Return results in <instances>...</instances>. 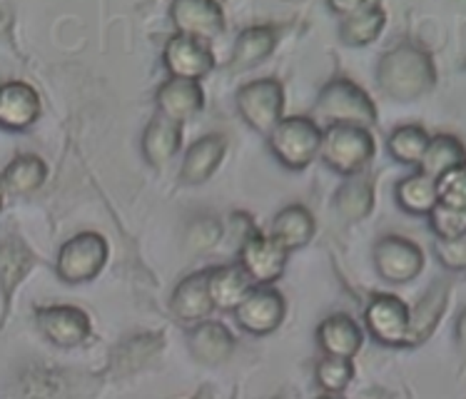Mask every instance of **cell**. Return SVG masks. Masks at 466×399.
<instances>
[{"mask_svg": "<svg viewBox=\"0 0 466 399\" xmlns=\"http://www.w3.org/2000/svg\"><path fill=\"white\" fill-rule=\"evenodd\" d=\"M287 304L282 295L272 287H259L245 295V300L235 307V317L242 330L252 334H267L277 330L285 320Z\"/></svg>", "mask_w": 466, "mask_h": 399, "instance_id": "30bf717a", "label": "cell"}, {"mask_svg": "<svg viewBox=\"0 0 466 399\" xmlns=\"http://www.w3.org/2000/svg\"><path fill=\"white\" fill-rule=\"evenodd\" d=\"M277 46V30L272 26H252V28L239 33L232 57H229V70H249L259 66Z\"/></svg>", "mask_w": 466, "mask_h": 399, "instance_id": "d6986e66", "label": "cell"}, {"mask_svg": "<svg viewBox=\"0 0 466 399\" xmlns=\"http://www.w3.org/2000/svg\"><path fill=\"white\" fill-rule=\"evenodd\" d=\"M38 324L50 343L60 344V347H76V344L86 343L90 334L87 314L77 307H66V304L40 310Z\"/></svg>", "mask_w": 466, "mask_h": 399, "instance_id": "5bb4252c", "label": "cell"}, {"mask_svg": "<svg viewBox=\"0 0 466 399\" xmlns=\"http://www.w3.org/2000/svg\"><path fill=\"white\" fill-rule=\"evenodd\" d=\"M238 110L249 128L269 135L285 113V87L275 77H259L239 87Z\"/></svg>", "mask_w": 466, "mask_h": 399, "instance_id": "5b68a950", "label": "cell"}, {"mask_svg": "<svg viewBox=\"0 0 466 399\" xmlns=\"http://www.w3.org/2000/svg\"><path fill=\"white\" fill-rule=\"evenodd\" d=\"M170 18L182 36L198 40L218 38L225 30V15L218 3L209 0H177L170 5Z\"/></svg>", "mask_w": 466, "mask_h": 399, "instance_id": "8fae6325", "label": "cell"}, {"mask_svg": "<svg viewBox=\"0 0 466 399\" xmlns=\"http://www.w3.org/2000/svg\"><path fill=\"white\" fill-rule=\"evenodd\" d=\"M48 178V165L40 160L38 155H20L10 162L3 172V188H8L15 195H28L38 190L40 185Z\"/></svg>", "mask_w": 466, "mask_h": 399, "instance_id": "f1b7e54d", "label": "cell"}, {"mask_svg": "<svg viewBox=\"0 0 466 399\" xmlns=\"http://www.w3.org/2000/svg\"><path fill=\"white\" fill-rule=\"evenodd\" d=\"M434 250L449 270H464L466 267V238L437 240Z\"/></svg>", "mask_w": 466, "mask_h": 399, "instance_id": "e575fe53", "label": "cell"}, {"mask_svg": "<svg viewBox=\"0 0 466 399\" xmlns=\"http://www.w3.org/2000/svg\"><path fill=\"white\" fill-rule=\"evenodd\" d=\"M394 195H397L400 208L407 210L410 215H429L431 208L437 205V180L429 175H421V172H414L410 178L400 180Z\"/></svg>", "mask_w": 466, "mask_h": 399, "instance_id": "83f0119b", "label": "cell"}, {"mask_svg": "<svg viewBox=\"0 0 466 399\" xmlns=\"http://www.w3.org/2000/svg\"><path fill=\"white\" fill-rule=\"evenodd\" d=\"M431 230L437 232L439 240H454L464 238L466 232V210H454L447 205H434L429 212Z\"/></svg>", "mask_w": 466, "mask_h": 399, "instance_id": "d6a6232c", "label": "cell"}, {"mask_svg": "<svg viewBox=\"0 0 466 399\" xmlns=\"http://www.w3.org/2000/svg\"><path fill=\"white\" fill-rule=\"evenodd\" d=\"M272 238L289 252L307 245L314 238V218L312 212L302 205H289L275 218Z\"/></svg>", "mask_w": 466, "mask_h": 399, "instance_id": "cb8c5ba5", "label": "cell"}, {"mask_svg": "<svg viewBox=\"0 0 466 399\" xmlns=\"http://www.w3.org/2000/svg\"><path fill=\"white\" fill-rule=\"evenodd\" d=\"M319 399H339V397H319Z\"/></svg>", "mask_w": 466, "mask_h": 399, "instance_id": "74e56055", "label": "cell"}, {"mask_svg": "<svg viewBox=\"0 0 466 399\" xmlns=\"http://www.w3.org/2000/svg\"><path fill=\"white\" fill-rule=\"evenodd\" d=\"M377 83L381 93L400 103H411L427 96L437 83V70L429 53L417 46H397L384 53L377 67Z\"/></svg>", "mask_w": 466, "mask_h": 399, "instance_id": "6da1fadb", "label": "cell"}, {"mask_svg": "<svg viewBox=\"0 0 466 399\" xmlns=\"http://www.w3.org/2000/svg\"><path fill=\"white\" fill-rule=\"evenodd\" d=\"M384 23H387V13L380 3H357L352 13L342 15L339 33L347 46H370L380 38Z\"/></svg>", "mask_w": 466, "mask_h": 399, "instance_id": "ac0fdd59", "label": "cell"}, {"mask_svg": "<svg viewBox=\"0 0 466 399\" xmlns=\"http://www.w3.org/2000/svg\"><path fill=\"white\" fill-rule=\"evenodd\" d=\"M249 285H252V280L239 265H225L212 270L208 275V292L212 307L235 310L249 292Z\"/></svg>", "mask_w": 466, "mask_h": 399, "instance_id": "ffe728a7", "label": "cell"}, {"mask_svg": "<svg viewBox=\"0 0 466 399\" xmlns=\"http://www.w3.org/2000/svg\"><path fill=\"white\" fill-rule=\"evenodd\" d=\"M374 262L384 280L390 282H410L421 272L424 267V252L414 245L411 240L397 238H381L374 248Z\"/></svg>", "mask_w": 466, "mask_h": 399, "instance_id": "9c48e42d", "label": "cell"}, {"mask_svg": "<svg viewBox=\"0 0 466 399\" xmlns=\"http://www.w3.org/2000/svg\"><path fill=\"white\" fill-rule=\"evenodd\" d=\"M182 143V125L172 123L167 118L157 115L143 133V155L150 165L170 162Z\"/></svg>", "mask_w": 466, "mask_h": 399, "instance_id": "7402d4cb", "label": "cell"}, {"mask_svg": "<svg viewBox=\"0 0 466 399\" xmlns=\"http://www.w3.org/2000/svg\"><path fill=\"white\" fill-rule=\"evenodd\" d=\"M459 165H464L461 143L454 135H437V138L429 140L427 150L419 160V172L437 180L439 175H444V172H449L451 168H459Z\"/></svg>", "mask_w": 466, "mask_h": 399, "instance_id": "4316f807", "label": "cell"}, {"mask_svg": "<svg viewBox=\"0 0 466 399\" xmlns=\"http://www.w3.org/2000/svg\"><path fill=\"white\" fill-rule=\"evenodd\" d=\"M0 208H3V182H0Z\"/></svg>", "mask_w": 466, "mask_h": 399, "instance_id": "8d00e7d4", "label": "cell"}, {"mask_svg": "<svg viewBox=\"0 0 466 399\" xmlns=\"http://www.w3.org/2000/svg\"><path fill=\"white\" fill-rule=\"evenodd\" d=\"M187 238H190V245L195 250H208L219 240V225L215 220L202 218L198 220V222H192Z\"/></svg>", "mask_w": 466, "mask_h": 399, "instance_id": "d590c367", "label": "cell"}, {"mask_svg": "<svg viewBox=\"0 0 466 399\" xmlns=\"http://www.w3.org/2000/svg\"><path fill=\"white\" fill-rule=\"evenodd\" d=\"M40 97L28 83H5L0 86V128L5 130H25L38 120Z\"/></svg>", "mask_w": 466, "mask_h": 399, "instance_id": "9a60e30c", "label": "cell"}, {"mask_svg": "<svg viewBox=\"0 0 466 399\" xmlns=\"http://www.w3.org/2000/svg\"><path fill=\"white\" fill-rule=\"evenodd\" d=\"M165 67L177 80H200L215 67V56L205 40L175 33L165 46Z\"/></svg>", "mask_w": 466, "mask_h": 399, "instance_id": "52a82bcc", "label": "cell"}, {"mask_svg": "<svg viewBox=\"0 0 466 399\" xmlns=\"http://www.w3.org/2000/svg\"><path fill=\"white\" fill-rule=\"evenodd\" d=\"M228 148V138L219 133H209L200 140H195L185 152V160H182V180L187 185H200V182L209 180L219 168V162L225 160Z\"/></svg>", "mask_w": 466, "mask_h": 399, "instance_id": "2e32d148", "label": "cell"}, {"mask_svg": "<svg viewBox=\"0 0 466 399\" xmlns=\"http://www.w3.org/2000/svg\"><path fill=\"white\" fill-rule=\"evenodd\" d=\"M107 262V242L97 232H80L67 240L57 255V275L66 282H87Z\"/></svg>", "mask_w": 466, "mask_h": 399, "instance_id": "8992f818", "label": "cell"}, {"mask_svg": "<svg viewBox=\"0 0 466 399\" xmlns=\"http://www.w3.org/2000/svg\"><path fill=\"white\" fill-rule=\"evenodd\" d=\"M429 140L431 138L421 125H401L390 135V155L401 165H419Z\"/></svg>", "mask_w": 466, "mask_h": 399, "instance_id": "4dcf8cb0", "label": "cell"}, {"mask_svg": "<svg viewBox=\"0 0 466 399\" xmlns=\"http://www.w3.org/2000/svg\"><path fill=\"white\" fill-rule=\"evenodd\" d=\"M322 160L342 175H360L374 158V138L362 125H327L319 145Z\"/></svg>", "mask_w": 466, "mask_h": 399, "instance_id": "3957f363", "label": "cell"}, {"mask_svg": "<svg viewBox=\"0 0 466 399\" xmlns=\"http://www.w3.org/2000/svg\"><path fill=\"white\" fill-rule=\"evenodd\" d=\"M371 202H374V188L370 178L354 175L352 180L342 185V190L337 192V210L347 220H362L370 215Z\"/></svg>", "mask_w": 466, "mask_h": 399, "instance_id": "f546056e", "label": "cell"}, {"mask_svg": "<svg viewBox=\"0 0 466 399\" xmlns=\"http://www.w3.org/2000/svg\"><path fill=\"white\" fill-rule=\"evenodd\" d=\"M287 265V250L272 235H252L242 245V270L258 285H269L279 280Z\"/></svg>", "mask_w": 466, "mask_h": 399, "instance_id": "7c38bea8", "label": "cell"}, {"mask_svg": "<svg viewBox=\"0 0 466 399\" xmlns=\"http://www.w3.org/2000/svg\"><path fill=\"white\" fill-rule=\"evenodd\" d=\"M267 138H269V148L275 152V158L287 170H305L319 155V145H322L319 125L305 115L282 118Z\"/></svg>", "mask_w": 466, "mask_h": 399, "instance_id": "277c9868", "label": "cell"}, {"mask_svg": "<svg viewBox=\"0 0 466 399\" xmlns=\"http://www.w3.org/2000/svg\"><path fill=\"white\" fill-rule=\"evenodd\" d=\"M33 270V252L20 240H0V290L10 300L20 280Z\"/></svg>", "mask_w": 466, "mask_h": 399, "instance_id": "484cf974", "label": "cell"}, {"mask_svg": "<svg viewBox=\"0 0 466 399\" xmlns=\"http://www.w3.org/2000/svg\"><path fill=\"white\" fill-rule=\"evenodd\" d=\"M319 344L329 357H342L352 360L354 354L362 347V332L360 327L347 317V314H332L327 317L319 327Z\"/></svg>", "mask_w": 466, "mask_h": 399, "instance_id": "44dd1931", "label": "cell"}, {"mask_svg": "<svg viewBox=\"0 0 466 399\" xmlns=\"http://www.w3.org/2000/svg\"><path fill=\"white\" fill-rule=\"evenodd\" d=\"M367 327L381 344H410V307L394 295H377L367 307Z\"/></svg>", "mask_w": 466, "mask_h": 399, "instance_id": "ba28073f", "label": "cell"}, {"mask_svg": "<svg viewBox=\"0 0 466 399\" xmlns=\"http://www.w3.org/2000/svg\"><path fill=\"white\" fill-rule=\"evenodd\" d=\"M235 350V337L222 322H202L190 334V352L205 364H219Z\"/></svg>", "mask_w": 466, "mask_h": 399, "instance_id": "603a6c76", "label": "cell"}, {"mask_svg": "<svg viewBox=\"0 0 466 399\" xmlns=\"http://www.w3.org/2000/svg\"><path fill=\"white\" fill-rule=\"evenodd\" d=\"M437 202L454 210H466V172L464 165L451 168L437 178Z\"/></svg>", "mask_w": 466, "mask_h": 399, "instance_id": "1f68e13d", "label": "cell"}, {"mask_svg": "<svg viewBox=\"0 0 466 399\" xmlns=\"http://www.w3.org/2000/svg\"><path fill=\"white\" fill-rule=\"evenodd\" d=\"M352 362L342 357H327L317 367V382L327 392H342L352 382Z\"/></svg>", "mask_w": 466, "mask_h": 399, "instance_id": "836d02e7", "label": "cell"}, {"mask_svg": "<svg viewBox=\"0 0 466 399\" xmlns=\"http://www.w3.org/2000/svg\"><path fill=\"white\" fill-rule=\"evenodd\" d=\"M172 312L182 322H200L212 312V300L208 292V272H195L185 277L175 295H172Z\"/></svg>", "mask_w": 466, "mask_h": 399, "instance_id": "e0dca14e", "label": "cell"}, {"mask_svg": "<svg viewBox=\"0 0 466 399\" xmlns=\"http://www.w3.org/2000/svg\"><path fill=\"white\" fill-rule=\"evenodd\" d=\"M157 107H160L162 118H167L172 123H187L195 115L200 113L205 105V93H202L200 83L195 80H177L170 77L167 83L157 87Z\"/></svg>", "mask_w": 466, "mask_h": 399, "instance_id": "4fadbf2b", "label": "cell"}, {"mask_svg": "<svg viewBox=\"0 0 466 399\" xmlns=\"http://www.w3.org/2000/svg\"><path fill=\"white\" fill-rule=\"evenodd\" d=\"M449 285L447 282H434L427 295L419 300L414 310H410V344L427 340L431 330L437 327L439 317L447 307Z\"/></svg>", "mask_w": 466, "mask_h": 399, "instance_id": "d4e9b609", "label": "cell"}, {"mask_svg": "<svg viewBox=\"0 0 466 399\" xmlns=\"http://www.w3.org/2000/svg\"><path fill=\"white\" fill-rule=\"evenodd\" d=\"M312 120L314 123L327 120L329 125L347 123L370 128L377 123V107L357 83L347 80V77H337L322 87V93L314 103Z\"/></svg>", "mask_w": 466, "mask_h": 399, "instance_id": "7a4b0ae2", "label": "cell"}]
</instances>
